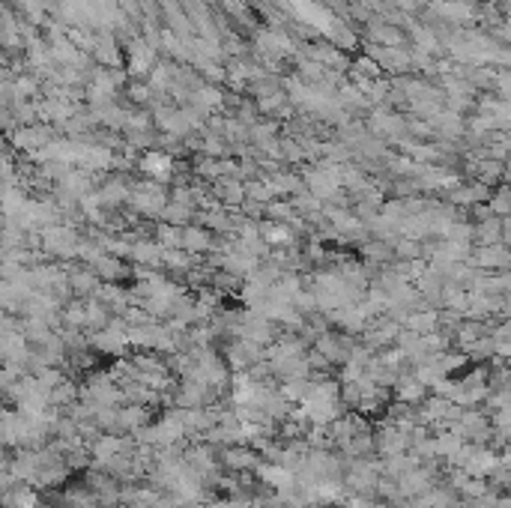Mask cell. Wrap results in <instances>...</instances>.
Returning <instances> with one entry per match:
<instances>
[{
    "label": "cell",
    "instance_id": "6da1fadb",
    "mask_svg": "<svg viewBox=\"0 0 511 508\" xmlns=\"http://www.w3.org/2000/svg\"><path fill=\"white\" fill-rule=\"evenodd\" d=\"M69 284L75 290H93L96 287V275H93V272H75V275L69 278Z\"/></svg>",
    "mask_w": 511,
    "mask_h": 508
},
{
    "label": "cell",
    "instance_id": "7a4b0ae2",
    "mask_svg": "<svg viewBox=\"0 0 511 508\" xmlns=\"http://www.w3.org/2000/svg\"><path fill=\"white\" fill-rule=\"evenodd\" d=\"M186 246L197 251V248H203L206 246V233L203 231H186Z\"/></svg>",
    "mask_w": 511,
    "mask_h": 508
},
{
    "label": "cell",
    "instance_id": "3957f363",
    "mask_svg": "<svg viewBox=\"0 0 511 508\" xmlns=\"http://www.w3.org/2000/svg\"><path fill=\"white\" fill-rule=\"evenodd\" d=\"M263 237H266L269 242H281V240H287V233H284L281 228H269V231L263 233Z\"/></svg>",
    "mask_w": 511,
    "mask_h": 508
}]
</instances>
